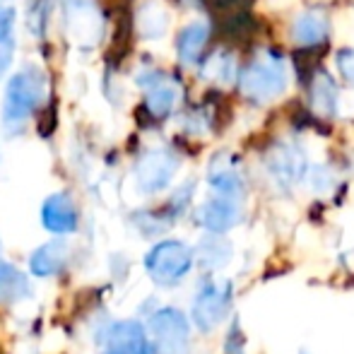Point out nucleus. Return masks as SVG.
I'll return each mask as SVG.
<instances>
[{
  "label": "nucleus",
  "instance_id": "nucleus-21",
  "mask_svg": "<svg viewBox=\"0 0 354 354\" xmlns=\"http://www.w3.org/2000/svg\"><path fill=\"white\" fill-rule=\"evenodd\" d=\"M337 66H340L342 75L354 82V51H345L342 56H337Z\"/></svg>",
  "mask_w": 354,
  "mask_h": 354
},
{
  "label": "nucleus",
  "instance_id": "nucleus-12",
  "mask_svg": "<svg viewBox=\"0 0 354 354\" xmlns=\"http://www.w3.org/2000/svg\"><path fill=\"white\" fill-rule=\"evenodd\" d=\"M210 186L217 191V196L224 198H241L243 196V178L236 162L224 154L212 159L210 164Z\"/></svg>",
  "mask_w": 354,
  "mask_h": 354
},
{
  "label": "nucleus",
  "instance_id": "nucleus-1",
  "mask_svg": "<svg viewBox=\"0 0 354 354\" xmlns=\"http://www.w3.org/2000/svg\"><path fill=\"white\" fill-rule=\"evenodd\" d=\"M193 263H196L193 248L183 241H176V239L159 241L145 256V268H147L149 277L162 287L181 284L188 277V272L193 270Z\"/></svg>",
  "mask_w": 354,
  "mask_h": 354
},
{
  "label": "nucleus",
  "instance_id": "nucleus-5",
  "mask_svg": "<svg viewBox=\"0 0 354 354\" xmlns=\"http://www.w3.org/2000/svg\"><path fill=\"white\" fill-rule=\"evenodd\" d=\"M287 82L284 66L280 58L275 56H263L253 61L246 71L241 73V89L246 97L251 99H270L280 94Z\"/></svg>",
  "mask_w": 354,
  "mask_h": 354
},
{
  "label": "nucleus",
  "instance_id": "nucleus-6",
  "mask_svg": "<svg viewBox=\"0 0 354 354\" xmlns=\"http://www.w3.org/2000/svg\"><path fill=\"white\" fill-rule=\"evenodd\" d=\"M178 159L167 149H152L138 162L136 181L142 193H157L169 186L171 176L176 174Z\"/></svg>",
  "mask_w": 354,
  "mask_h": 354
},
{
  "label": "nucleus",
  "instance_id": "nucleus-3",
  "mask_svg": "<svg viewBox=\"0 0 354 354\" xmlns=\"http://www.w3.org/2000/svg\"><path fill=\"white\" fill-rule=\"evenodd\" d=\"M149 352L152 354H188L191 350V323L178 308H159L149 318Z\"/></svg>",
  "mask_w": 354,
  "mask_h": 354
},
{
  "label": "nucleus",
  "instance_id": "nucleus-23",
  "mask_svg": "<svg viewBox=\"0 0 354 354\" xmlns=\"http://www.w3.org/2000/svg\"><path fill=\"white\" fill-rule=\"evenodd\" d=\"M10 51H12V48H5V51H0V73H3L5 71V68H8V63H10V58H12V53H10Z\"/></svg>",
  "mask_w": 354,
  "mask_h": 354
},
{
  "label": "nucleus",
  "instance_id": "nucleus-7",
  "mask_svg": "<svg viewBox=\"0 0 354 354\" xmlns=\"http://www.w3.org/2000/svg\"><path fill=\"white\" fill-rule=\"evenodd\" d=\"M196 219L203 229H207L210 234H219L239 227L243 219V207H241V198H224V196H214L207 203H203L196 212Z\"/></svg>",
  "mask_w": 354,
  "mask_h": 354
},
{
  "label": "nucleus",
  "instance_id": "nucleus-16",
  "mask_svg": "<svg viewBox=\"0 0 354 354\" xmlns=\"http://www.w3.org/2000/svg\"><path fill=\"white\" fill-rule=\"evenodd\" d=\"M292 32H294V39H297L301 46H311V44H318L321 39H326L328 22H326V17H321L318 12H306V15H301V17H297Z\"/></svg>",
  "mask_w": 354,
  "mask_h": 354
},
{
  "label": "nucleus",
  "instance_id": "nucleus-11",
  "mask_svg": "<svg viewBox=\"0 0 354 354\" xmlns=\"http://www.w3.org/2000/svg\"><path fill=\"white\" fill-rule=\"evenodd\" d=\"M304 154L297 147H280L268 157V171L280 186H292L304 176Z\"/></svg>",
  "mask_w": 354,
  "mask_h": 354
},
{
  "label": "nucleus",
  "instance_id": "nucleus-17",
  "mask_svg": "<svg viewBox=\"0 0 354 354\" xmlns=\"http://www.w3.org/2000/svg\"><path fill=\"white\" fill-rule=\"evenodd\" d=\"M207 41V27L205 24H191L178 37V53L186 63H193L203 53V46Z\"/></svg>",
  "mask_w": 354,
  "mask_h": 354
},
{
  "label": "nucleus",
  "instance_id": "nucleus-24",
  "mask_svg": "<svg viewBox=\"0 0 354 354\" xmlns=\"http://www.w3.org/2000/svg\"><path fill=\"white\" fill-rule=\"evenodd\" d=\"M299 354H308V352H306V350H301V352H299Z\"/></svg>",
  "mask_w": 354,
  "mask_h": 354
},
{
  "label": "nucleus",
  "instance_id": "nucleus-10",
  "mask_svg": "<svg viewBox=\"0 0 354 354\" xmlns=\"http://www.w3.org/2000/svg\"><path fill=\"white\" fill-rule=\"evenodd\" d=\"M66 12L73 37L82 44H92L99 34V15L92 0H66Z\"/></svg>",
  "mask_w": 354,
  "mask_h": 354
},
{
  "label": "nucleus",
  "instance_id": "nucleus-13",
  "mask_svg": "<svg viewBox=\"0 0 354 354\" xmlns=\"http://www.w3.org/2000/svg\"><path fill=\"white\" fill-rule=\"evenodd\" d=\"M196 261L201 263L205 270H222L224 266H229L234 256V248H232V241L219 234H207V236L201 239V243L196 246L193 251Z\"/></svg>",
  "mask_w": 354,
  "mask_h": 354
},
{
  "label": "nucleus",
  "instance_id": "nucleus-9",
  "mask_svg": "<svg viewBox=\"0 0 354 354\" xmlns=\"http://www.w3.org/2000/svg\"><path fill=\"white\" fill-rule=\"evenodd\" d=\"M41 222L48 232L53 234H73L77 229V210H75V203L71 196L66 193H56L51 196L41 207Z\"/></svg>",
  "mask_w": 354,
  "mask_h": 354
},
{
  "label": "nucleus",
  "instance_id": "nucleus-14",
  "mask_svg": "<svg viewBox=\"0 0 354 354\" xmlns=\"http://www.w3.org/2000/svg\"><path fill=\"white\" fill-rule=\"evenodd\" d=\"M68 261V243L56 239V241L44 243L41 248H37L29 261V268L37 277H51L66 266Z\"/></svg>",
  "mask_w": 354,
  "mask_h": 354
},
{
  "label": "nucleus",
  "instance_id": "nucleus-22",
  "mask_svg": "<svg viewBox=\"0 0 354 354\" xmlns=\"http://www.w3.org/2000/svg\"><path fill=\"white\" fill-rule=\"evenodd\" d=\"M10 27H12V12L0 8V41H3V39H8Z\"/></svg>",
  "mask_w": 354,
  "mask_h": 354
},
{
  "label": "nucleus",
  "instance_id": "nucleus-4",
  "mask_svg": "<svg viewBox=\"0 0 354 354\" xmlns=\"http://www.w3.org/2000/svg\"><path fill=\"white\" fill-rule=\"evenodd\" d=\"M44 87H46V80H44L41 71L37 68H24L22 73H17L8 84V92H5L3 102V118L5 123H19L29 116V113L37 109V104L44 97Z\"/></svg>",
  "mask_w": 354,
  "mask_h": 354
},
{
  "label": "nucleus",
  "instance_id": "nucleus-2",
  "mask_svg": "<svg viewBox=\"0 0 354 354\" xmlns=\"http://www.w3.org/2000/svg\"><path fill=\"white\" fill-rule=\"evenodd\" d=\"M234 304V287L229 280H214L205 277L198 287V294L193 299L191 316L201 333H210L219 328L232 313Z\"/></svg>",
  "mask_w": 354,
  "mask_h": 354
},
{
  "label": "nucleus",
  "instance_id": "nucleus-15",
  "mask_svg": "<svg viewBox=\"0 0 354 354\" xmlns=\"http://www.w3.org/2000/svg\"><path fill=\"white\" fill-rule=\"evenodd\" d=\"M32 294V284L27 275L19 272L12 263L0 258V301H19Z\"/></svg>",
  "mask_w": 354,
  "mask_h": 354
},
{
  "label": "nucleus",
  "instance_id": "nucleus-20",
  "mask_svg": "<svg viewBox=\"0 0 354 354\" xmlns=\"http://www.w3.org/2000/svg\"><path fill=\"white\" fill-rule=\"evenodd\" d=\"M222 350L224 354H246V337H243L239 318H234L232 326H229L227 335H224V342H222Z\"/></svg>",
  "mask_w": 354,
  "mask_h": 354
},
{
  "label": "nucleus",
  "instance_id": "nucleus-8",
  "mask_svg": "<svg viewBox=\"0 0 354 354\" xmlns=\"http://www.w3.org/2000/svg\"><path fill=\"white\" fill-rule=\"evenodd\" d=\"M102 354H149L147 333L138 321H121L111 328Z\"/></svg>",
  "mask_w": 354,
  "mask_h": 354
},
{
  "label": "nucleus",
  "instance_id": "nucleus-18",
  "mask_svg": "<svg viewBox=\"0 0 354 354\" xmlns=\"http://www.w3.org/2000/svg\"><path fill=\"white\" fill-rule=\"evenodd\" d=\"M174 99H176V89L171 87V84L162 82V80H157V82L149 87L147 92V109L152 116L162 118L167 116L169 111H171L174 106Z\"/></svg>",
  "mask_w": 354,
  "mask_h": 354
},
{
  "label": "nucleus",
  "instance_id": "nucleus-19",
  "mask_svg": "<svg viewBox=\"0 0 354 354\" xmlns=\"http://www.w3.org/2000/svg\"><path fill=\"white\" fill-rule=\"evenodd\" d=\"M313 99H316L318 113H333L337 94H335V84H333L330 77H326V75H318L316 87H313Z\"/></svg>",
  "mask_w": 354,
  "mask_h": 354
}]
</instances>
